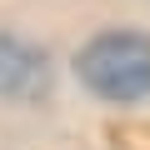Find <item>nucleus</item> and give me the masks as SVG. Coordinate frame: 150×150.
I'll return each mask as SVG.
<instances>
[{
  "label": "nucleus",
  "instance_id": "obj_1",
  "mask_svg": "<svg viewBox=\"0 0 150 150\" xmlns=\"http://www.w3.org/2000/svg\"><path fill=\"white\" fill-rule=\"evenodd\" d=\"M75 70L100 100L130 105V100L150 95V40L135 30H105L80 50Z\"/></svg>",
  "mask_w": 150,
  "mask_h": 150
},
{
  "label": "nucleus",
  "instance_id": "obj_2",
  "mask_svg": "<svg viewBox=\"0 0 150 150\" xmlns=\"http://www.w3.org/2000/svg\"><path fill=\"white\" fill-rule=\"evenodd\" d=\"M45 90V55L15 35H0V95H40Z\"/></svg>",
  "mask_w": 150,
  "mask_h": 150
}]
</instances>
